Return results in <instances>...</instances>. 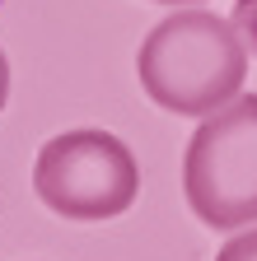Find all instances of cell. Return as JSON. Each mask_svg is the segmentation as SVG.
Wrapping results in <instances>:
<instances>
[{
    "mask_svg": "<svg viewBox=\"0 0 257 261\" xmlns=\"http://www.w3.org/2000/svg\"><path fill=\"white\" fill-rule=\"evenodd\" d=\"M136 75L150 103L178 117H211L248 80V42L234 19L178 10L159 19L136 51Z\"/></svg>",
    "mask_w": 257,
    "mask_h": 261,
    "instance_id": "cell-1",
    "label": "cell"
},
{
    "mask_svg": "<svg viewBox=\"0 0 257 261\" xmlns=\"http://www.w3.org/2000/svg\"><path fill=\"white\" fill-rule=\"evenodd\" d=\"M182 191L206 228H243L257 219V93L201 117L182 154Z\"/></svg>",
    "mask_w": 257,
    "mask_h": 261,
    "instance_id": "cell-2",
    "label": "cell"
},
{
    "mask_svg": "<svg viewBox=\"0 0 257 261\" xmlns=\"http://www.w3.org/2000/svg\"><path fill=\"white\" fill-rule=\"evenodd\" d=\"M38 201L61 219H117L141 196V168L112 130H66L38 149Z\"/></svg>",
    "mask_w": 257,
    "mask_h": 261,
    "instance_id": "cell-3",
    "label": "cell"
},
{
    "mask_svg": "<svg viewBox=\"0 0 257 261\" xmlns=\"http://www.w3.org/2000/svg\"><path fill=\"white\" fill-rule=\"evenodd\" d=\"M215 261H257V228H248V233L229 238V243L215 252Z\"/></svg>",
    "mask_w": 257,
    "mask_h": 261,
    "instance_id": "cell-4",
    "label": "cell"
},
{
    "mask_svg": "<svg viewBox=\"0 0 257 261\" xmlns=\"http://www.w3.org/2000/svg\"><path fill=\"white\" fill-rule=\"evenodd\" d=\"M234 23H239V33L257 51V0H239V5H234Z\"/></svg>",
    "mask_w": 257,
    "mask_h": 261,
    "instance_id": "cell-5",
    "label": "cell"
},
{
    "mask_svg": "<svg viewBox=\"0 0 257 261\" xmlns=\"http://www.w3.org/2000/svg\"><path fill=\"white\" fill-rule=\"evenodd\" d=\"M5 98H10V61L0 51V112H5Z\"/></svg>",
    "mask_w": 257,
    "mask_h": 261,
    "instance_id": "cell-6",
    "label": "cell"
},
{
    "mask_svg": "<svg viewBox=\"0 0 257 261\" xmlns=\"http://www.w3.org/2000/svg\"><path fill=\"white\" fill-rule=\"evenodd\" d=\"M159 5H197V0H159Z\"/></svg>",
    "mask_w": 257,
    "mask_h": 261,
    "instance_id": "cell-7",
    "label": "cell"
}]
</instances>
